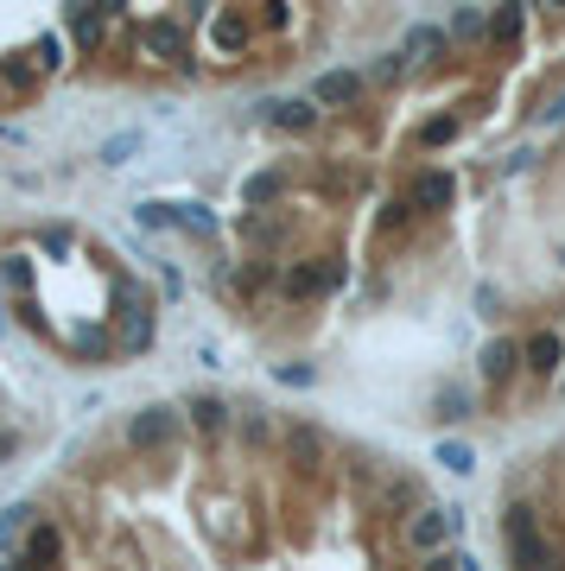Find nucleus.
<instances>
[{"label":"nucleus","instance_id":"nucleus-1","mask_svg":"<svg viewBox=\"0 0 565 571\" xmlns=\"http://www.w3.org/2000/svg\"><path fill=\"white\" fill-rule=\"evenodd\" d=\"M502 546H508V566L515 571H553L560 566V553L546 546V533L533 527L528 508H508V514H502Z\"/></svg>","mask_w":565,"mask_h":571},{"label":"nucleus","instance_id":"nucleus-2","mask_svg":"<svg viewBox=\"0 0 565 571\" xmlns=\"http://www.w3.org/2000/svg\"><path fill=\"white\" fill-rule=\"evenodd\" d=\"M407 203H414V210H445V203H452V178H445V172H419L414 185H407Z\"/></svg>","mask_w":565,"mask_h":571},{"label":"nucleus","instance_id":"nucleus-3","mask_svg":"<svg viewBox=\"0 0 565 571\" xmlns=\"http://www.w3.org/2000/svg\"><path fill=\"white\" fill-rule=\"evenodd\" d=\"M521 356H528V369H540V375H553V369H560V356H565V343L553 337V331H533Z\"/></svg>","mask_w":565,"mask_h":571},{"label":"nucleus","instance_id":"nucleus-4","mask_svg":"<svg viewBox=\"0 0 565 571\" xmlns=\"http://www.w3.org/2000/svg\"><path fill=\"white\" fill-rule=\"evenodd\" d=\"M445 533H452V514H445V508H426L414 527H407V539H414V546H439Z\"/></svg>","mask_w":565,"mask_h":571},{"label":"nucleus","instance_id":"nucleus-5","mask_svg":"<svg viewBox=\"0 0 565 571\" xmlns=\"http://www.w3.org/2000/svg\"><path fill=\"white\" fill-rule=\"evenodd\" d=\"M515 362H521V343H490V356H483V375L502 381L508 369H515Z\"/></svg>","mask_w":565,"mask_h":571},{"label":"nucleus","instance_id":"nucleus-6","mask_svg":"<svg viewBox=\"0 0 565 571\" xmlns=\"http://www.w3.org/2000/svg\"><path fill=\"white\" fill-rule=\"evenodd\" d=\"M356 89H363V83H356L349 71H343V76H324V83H318V96H324V102H349Z\"/></svg>","mask_w":565,"mask_h":571},{"label":"nucleus","instance_id":"nucleus-7","mask_svg":"<svg viewBox=\"0 0 565 571\" xmlns=\"http://www.w3.org/2000/svg\"><path fill=\"white\" fill-rule=\"evenodd\" d=\"M414 501H419V483L414 476H401V483L388 489V514H401V508H414Z\"/></svg>","mask_w":565,"mask_h":571},{"label":"nucleus","instance_id":"nucleus-8","mask_svg":"<svg viewBox=\"0 0 565 571\" xmlns=\"http://www.w3.org/2000/svg\"><path fill=\"white\" fill-rule=\"evenodd\" d=\"M452 38H483V13H457Z\"/></svg>","mask_w":565,"mask_h":571},{"label":"nucleus","instance_id":"nucleus-9","mask_svg":"<svg viewBox=\"0 0 565 571\" xmlns=\"http://www.w3.org/2000/svg\"><path fill=\"white\" fill-rule=\"evenodd\" d=\"M490 26H495V38H515V33H521V13H495Z\"/></svg>","mask_w":565,"mask_h":571},{"label":"nucleus","instance_id":"nucleus-10","mask_svg":"<svg viewBox=\"0 0 565 571\" xmlns=\"http://www.w3.org/2000/svg\"><path fill=\"white\" fill-rule=\"evenodd\" d=\"M439 457H445L452 470H470V451H464V445H445V451H439Z\"/></svg>","mask_w":565,"mask_h":571},{"label":"nucleus","instance_id":"nucleus-11","mask_svg":"<svg viewBox=\"0 0 565 571\" xmlns=\"http://www.w3.org/2000/svg\"><path fill=\"white\" fill-rule=\"evenodd\" d=\"M457 559H426V571H452Z\"/></svg>","mask_w":565,"mask_h":571}]
</instances>
